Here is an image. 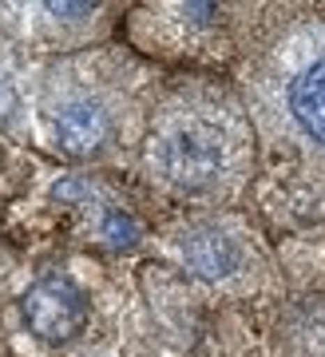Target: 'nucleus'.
<instances>
[{
    "mask_svg": "<svg viewBox=\"0 0 325 357\" xmlns=\"http://www.w3.org/2000/svg\"><path fill=\"white\" fill-rule=\"evenodd\" d=\"M24 321L44 342H72L88 326V294L68 274H48L24 294Z\"/></svg>",
    "mask_w": 325,
    "mask_h": 357,
    "instance_id": "20e7f679",
    "label": "nucleus"
},
{
    "mask_svg": "<svg viewBox=\"0 0 325 357\" xmlns=\"http://www.w3.org/2000/svg\"><path fill=\"white\" fill-rule=\"evenodd\" d=\"M40 119L56 151L88 159L107 151L119 135V91L84 68H60L40 91Z\"/></svg>",
    "mask_w": 325,
    "mask_h": 357,
    "instance_id": "7ed1b4c3",
    "label": "nucleus"
},
{
    "mask_svg": "<svg viewBox=\"0 0 325 357\" xmlns=\"http://www.w3.org/2000/svg\"><path fill=\"white\" fill-rule=\"evenodd\" d=\"M250 103L270 147L325 187V20L294 24L254 68Z\"/></svg>",
    "mask_w": 325,
    "mask_h": 357,
    "instance_id": "f03ea898",
    "label": "nucleus"
},
{
    "mask_svg": "<svg viewBox=\"0 0 325 357\" xmlns=\"http://www.w3.org/2000/svg\"><path fill=\"white\" fill-rule=\"evenodd\" d=\"M250 163L246 119L218 91H187L167 103L147 139L151 175L183 195H230Z\"/></svg>",
    "mask_w": 325,
    "mask_h": 357,
    "instance_id": "f257e3e1",
    "label": "nucleus"
},
{
    "mask_svg": "<svg viewBox=\"0 0 325 357\" xmlns=\"http://www.w3.org/2000/svg\"><path fill=\"white\" fill-rule=\"evenodd\" d=\"M175 255L206 282H234L246 274V246L218 222H187L175 234Z\"/></svg>",
    "mask_w": 325,
    "mask_h": 357,
    "instance_id": "39448f33",
    "label": "nucleus"
}]
</instances>
